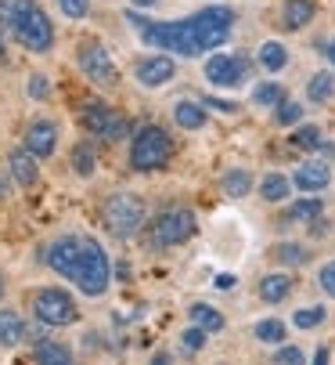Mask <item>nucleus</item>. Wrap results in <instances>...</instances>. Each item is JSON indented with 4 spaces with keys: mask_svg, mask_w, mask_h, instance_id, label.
I'll use <instances>...</instances> for the list:
<instances>
[{
    "mask_svg": "<svg viewBox=\"0 0 335 365\" xmlns=\"http://www.w3.org/2000/svg\"><path fill=\"white\" fill-rule=\"evenodd\" d=\"M249 188H252V174L249 170H231L228 178H223V195L228 199H242V195H249Z\"/></svg>",
    "mask_w": 335,
    "mask_h": 365,
    "instance_id": "obj_25",
    "label": "nucleus"
},
{
    "mask_svg": "<svg viewBox=\"0 0 335 365\" xmlns=\"http://www.w3.org/2000/svg\"><path fill=\"white\" fill-rule=\"evenodd\" d=\"M94 167H97L94 148H90L87 141H80V145L73 148V170H76L80 178H90V174H94Z\"/></svg>",
    "mask_w": 335,
    "mask_h": 365,
    "instance_id": "obj_26",
    "label": "nucleus"
},
{
    "mask_svg": "<svg viewBox=\"0 0 335 365\" xmlns=\"http://www.w3.org/2000/svg\"><path fill=\"white\" fill-rule=\"evenodd\" d=\"M36 365H76L73 351L58 340H36Z\"/></svg>",
    "mask_w": 335,
    "mask_h": 365,
    "instance_id": "obj_15",
    "label": "nucleus"
},
{
    "mask_svg": "<svg viewBox=\"0 0 335 365\" xmlns=\"http://www.w3.org/2000/svg\"><path fill=\"white\" fill-rule=\"evenodd\" d=\"M274 257L282 260V264H289V268L307 264V250H303L299 242H282V246H274Z\"/></svg>",
    "mask_w": 335,
    "mask_h": 365,
    "instance_id": "obj_29",
    "label": "nucleus"
},
{
    "mask_svg": "<svg viewBox=\"0 0 335 365\" xmlns=\"http://www.w3.org/2000/svg\"><path fill=\"white\" fill-rule=\"evenodd\" d=\"M274 365H303V351L299 347H282L274 354Z\"/></svg>",
    "mask_w": 335,
    "mask_h": 365,
    "instance_id": "obj_36",
    "label": "nucleus"
},
{
    "mask_svg": "<svg viewBox=\"0 0 335 365\" xmlns=\"http://www.w3.org/2000/svg\"><path fill=\"white\" fill-rule=\"evenodd\" d=\"M321 141H324V138H321V130H317V127H299V130L292 134V145H296V148H303V152H317V148H321Z\"/></svg>",
    "mask_w": 335,
    "mask_h": 365,
    "instance_id": "obj_32",
    "label": "nucleus"
},
{
    "mask_svg": "<svg viewBox=\"0 0 335 365\" xmlns=\"http://www.w3.org/2000/svg\"><path fill=\"white\" fill-rule=\"evenodd\" d=\"M314 365H328V347H317V354H314Z\"/></svg>",
    "mask_w": 335,
    "mask_h": 365,
    "instance_id": "obj_42",
    "label": "nucleus"
},
{
    "mask_svg": "<svg viewBox=\"0 0 335 365\" xmlns=\"http://www.w3.org/2000/svg\"><path fill=\"white\" fill-rule=\"evenodd\" d=\"M206 336H209L206 329H198V326H191V329H188V333L181 336V347H184L188 354H195V351H202V344H206Z\"/></svg>",
    "mask_w": 335,
    "mask_h": 365,
    "instance_id": "obj_35",
    "label": "nucleus"
},
{
    "mask_svg": "<svg viewBox=\"0 0 335 365\" xmlns=\"http://www.w3.org/2000/svg\"><path fill=\"white\" fill-rule=\"evenodd\" d=\"M188 315H191V322H195L198 329H206V333H220V329H223V315H220L216 307H209V304H195Z\"/></svg>",
    "mask_w": 335,
    "mask_h": 365,
    "instance_id": "obj_22",
    "label": "nucleus"
},
{
    "mask_svg": "<svg viewBox=\"0 0 335 365\" xmlns=\"http://www.w3.org/2000/svg\"><path fill=\"white\" fill-rule=\"evenodd\" d=\"M134 4H137V8H155L159 0H134Z\"/></svg>",
    "mask_w": 335,
    "mask_h": 365,
    "instance_id": "obj_44",
    "label": "nucleus"
},
{
    "mask_svg": "<svg viewBox=\"0 0 335 365\" xmlns=\"http://www.w3.org/2000/svg\"><path fill=\"white\" fill-rule=\"evenodd\" d=\"M0 293H4V275H0Z\"/></svg>",
    "mask_w": 335,
    "mask_h": 365,
    "instance_id": "obj_47",
    "label": "nucleus"
},
{
    "mask_svg": "<svg viewBox=\"0 0 335 365\" xmlns=\"http://www.w3.org/2000/svg\"><path fill=\"white\" fill-rule=\"evenodd\" d=\"M0 55H4V33H0Z\"/></svg>",
    "mask_w": 335,
    "mask_h": 365,
    "instance_id": "obj_46",
    "label": "nucleus"
},
{
    "mask_svg": "<svg viewBox=\"0 0 335 365\" xmlns=\"http://www.w3.org/2000/svg\"><path fill=\"white\" fill-rule=\"evenodd\" d=\"M252 101H256V106H263V109H274V106H282V101H285V91L277 87V83H260L252 91Z\"/></svg>",
    "mask_w": 335,
    "mask_h": 365,
    "instance_id": "obj_28",
    "label": "nucleus"
},
{
    "mask_svg": "<svg viewBox=\"0 0 335 365\" xmlns=\"http://www.w3.org/2000/svg\"><path fill=\"white\" fill-rule=\"evenodd\" d=\"M26 148L36 155V160H47V155L58 148V127L50 120H33L26 130Z\"/></svg>",
    "mask_w": 335,
    "mask_h": 365,
    "instance_id": "obj_12",
    "label": "nucleus"
},
{
    "mask_svg": "<svg viewBox=\"0 0 335 365\" xmlns=\"http://www.w3.org/2000/svg\"><path fill=\"white\" fill-rule=\"evenodd\" d=\"M235 286V275H216V289H231Z\"/></svg>",
    "mask_w": 335,
    "mask_h": 365,
    "instance_id": "obj_41",
    "label": "nucleus"
},
{
    "mask_svg": "<svg viewBox=\"0 0 335 365\" xmlns=\"http://www.w3.org/2000/svg\"><path fill=\"white\" fill-rule=\"evenodd\" d=\"M331 94H335V76H331V73L310 76V83H307V98H310V101H328Z\"/></svg>",
    "mask_w": 335,
    "mask_h": 365,
    "instance_id": "obj_27",
    "label": "nucleus"
},
{
    "mask_svg": "<svg viewBox=\"0 0 335 365\" xmlns=\"http://www.w3.org/2000/svg\"><path fill=\"white\" fill-rule=\"evenodd\" d=\"M321 322H324V307H303V311H296V315H292V326L296 329H314Z\"/></svg>",
    "mask_w": 335,
    "mask_h": 365,
    "instance_id": "obj_33",
    "label": "nucleus"
},
{
    "mask_svg": "<svg viewBox=\"0 0 335 365\" xmlns=\"http://www.w3.org/2000/svg\"><path fill=\"white\" fill-rule=\"evenodd\" d=\"M108 116H112V109L108 106H83V113H80V123L87 127V134H94V138H101L105 134V123H108Z\"/></svg>",
    "mask_w": 335,
    "mask_h": 365,
    "instance_id": "obj_20",
    "label": "nucleus"
},
{
    "mask_svg": "<svg viewBox=\"0 0 335 365\" xmlns=\"http://www.w3.org/2000/svg\"><path fill=\"white\" fill-rule=\"evenodd\" d=\"M0 19L11 26L22 47H29L33 55H43L54 43V26L47 15L36 8V0H0Z\"/></svg>",
    "mask_w": 335,
    "mask_h": 365,
    "instance_id": "obj_2",
    "label": "nucleus"
},
{
    "mask_svg": "<svg viewBox=\"0 0 335 365\" xmlns=\"http://www.w3.org/2000/svg\"><path fill=\"white\" fill-rule=\"evenodd\" d=\"M80 257H83V239L80 235H62V239H54L50 250H47V264L65 275V279H76L80 272Z\"/></svg>",
    "mask_w": 335,
    "mask_h": 365,
    "instance_id": "obj_9",
    "label": "nucleus"
},
{
    "mask_svg": "<svg viewBox=\"0 0 335 365\" xmlns=\"http://www.w3.org/2000/svg\"><path fill=\"white\" fill-rule=\"evenodd\" d=\"M8 167H11V178H15V181H18L22 188L36 185V178H40L36 155H33L29 148H15V152H11V160H8Z\"/></svg>",
    "mask_w": 335,
    "mask_h": 365,
    "instance_id": "obj_13",
    "label": "nucleus"
},
{
    "mask_svg": "<svg viewBox=\"0 0 335 365\" xmlns=\"http://www.w3.org/2000/svg\"><path fill=\"white\" fill-rule=\"evenodd\" d=\"M282 127H292V123H299L303 120V106L299 101H282V106H277V116H274Z\"/></svg>",
    "mask_w": 335,
    "mask_h": 365,
    "instance_id": "obj_34",
    "label": "nucleus"
},
{
    "mask_svg": "<svg viewBox=\"0 0 335 365\" xmlns=\"http://www.w3.org/2000/svg\"><path fill=\"white\" fill-rule=\"evenodd\" d=\"M256 340H263V344H282V340H285V326L277 322V319H263V322H256Z\"/></svg>",
    "mask_w": 335,
    "mask_h": 365,
    "instance_id": "obj_30",
    "label": "nucleus"
},
{
    "mask_svg": "<svg viewBox=\"0 0 335 365\" xmlns=\"http://www.w3.org/2000/svg\"><path fill=\"white\" fill-rule=\"evenodd\" d=\"M101 225L116 235V239H130L141 232L144 225V202L134 192H112L101 202Z\"/></svg>",
    "mask_w": 335,
    "mask_h": 365,
    "instance_id": "obj_3",
    "label": "nucleus"
},
{
    "mask_svg": "<svg viewBox=\"0 0 335 365\" xmlns=\"http://www.w3.org/2000/svg\"><path fill=\"white\" fill-rule=\"evenodd\" d=\"M127 22L148 47L177 51L181 58H198L202 51H213L231 36L235 11L231 8H202L198 15H191L184 22H151L141 11H127Z\"/></svg>",
    "mask_w": 335,
    "mask_h": 365,
    "instance_id": "obj_1",
    "label": "nucleus"
},
{
    "mask_svg": "<svg viewBox=\"0 0 335 365\" xmlns=\"http://www.w3.org/2000/svg\"><path fill=\"white\" fill-rule=\"evenodd\" d=\"M174 73H177V66H174V58H166V55L141 58L137 69H134V76H137L141 87H162V83L174 80Z\"/></svg>",
    "mask_w": 335,
    "mask_h": 365,
    "instance_id": "obj_11",
    "label": "nucleus"
},
{
    "mask_svg": "<svg viewBox=\"0 0 335 365\" xmlns=\"http://www.w3.org/2000/svg\"><path fill=\"white\" fill-rule=\"evenodd\" d=\"M174 155V138L166 134L162 127H141L134 134V145H130V167L148 174V170H162Z\"/></svg>",
    "mask_w": 335,
    "mask_h": 365,
    "instance_id": "obj_4",
    "label": "nucleus"
},
{
    "mask_svg": "<svg viewBox=\"0 0 335 365\" xmlns=\"http://www.w3.org/2000/svg\"><path fill=\"white\" fill-rule=\"evenodd\" d=\"M289 293H292V279L289 275H267L260 282V300H267V304H282Z\"/></svg>",
    "mask_w": 335,
    "mask_h": 365,
    "instance_id": "obj_16",
    "label": "nucleus"
},
{
    "mask_svg": "<svg viewBox=\"0 0 335 365\" xmlns=\"http://www.w3.org/2000/svg\"><path fill=\"white\" fill-rule=\"evenodd\" d=\"M206 106H209V109H220V113H235V109H238L235 101H216V98H209Z\"/></svg>",
    "mask_w": 335,
    "mask_h": 365,
    "instance_id": "obj_40",
    "label": "nucleus"
},
{
    "mask_svg": "<svg viewBox=\"0 0 335 365\" xmlns=\"http://www.w3.org/2000/svg\"><path fill=\"white\" fill-rule=\"evenodd\" d=\"M324 55H328V62H335V40L328 43V51H324Z\"/></svg>",
    "mask_w": 335,
    "mask_h": 365,
    "instance_id": "obj_45",
    "label": "nucleus"
},
{
    "mask_svg": "<svg viewBox=\"0 0 335 365\" xmlns=\"http://www.w3.org/2000/svg\"><path fill=\"white\" fill-rule=\"evenodd\" d=\"M58 4H62V11H65L69 19H83V15H87V8H90L87 0H58Z\"/></svg>",
    "mask_w": 335,
    "mask_h": 365,
    "instance_id": "obj_38",
    "label": "nucleus"
},
{
    "mask_svg": "<svg viewBox=\"0 0 335 365\" xmlns=\"http://www.w3.org/2000/svg\"><path fill=\"white\" fill-rule=\"evenodd\" d=\"M289 178H282V174H267L263 181H260V195L267 199V202H282L285 195H289Z\"/></svg>",
    "mask_w": 335,
    "mask_h": 365,
    "instance_id": "obj_24",
    "label": "nucleus"
},
{
    "mask_svg": "<svg viewBox=\"0 0 335 365\" xmlns=\"http://www.w3.org/2000/svg\"><path fill=\"white\" fill-rule=\"evenodd\" d=\"M195 235V214L177 206V210H166L159 214V221L151 225V239L155 246H181Z\"/></svg>",
    "mask_w": 335,
    "mask_h": 365,
    "instance_id": "obj_8",
    "label": "nucleus"
},
{
    "mask_svg": "<svg viewBox=\"0 0 335 365\" xmlns=\"http://www.w3.org/2000/svg\"><path fill=\"white\" fill-rule=\"evenodd\" d=\"M22 333H26V326L15 311H8V307L0 311V347H15L22 340Z\"/></svg>",
    "mask_w": 335,
    "mask_h": 365,
    "instance_id": "obj_19",
    "label": "nucleus"
},
{
    "mask_svg": "<svg viewBox=\"0 0 335 365\" xmlns=\"http://www.w3.org/2000/svg\"><path fill=\"white\" fill-rule=\"evenodd\" d=\"M76 62H80L83 76H87L90 83H97V87H116V83H119V69H116V62L108 58V51H105L97 40L80 43Z\"/></svg>",
    "mask_w": 335,
    "mask_h": 365,
    "instance_id": "obj_7",
    "label": "nucleus"
},
{
    "mask_svg": "<svg viewBox=\"0 0 335 365\" xmlns=\"http://www.w3.org/2000/svg\"><path fill=\"white\" fill-rule=\"evenodd\" d=\"M33 311H36V319L43 326H73L80 319V307L76 300L58 289V286H47V289H36L33 293Z\"/></svg>",
    "mask_w": 335,
    "mask_h": 365,
    "instance_id": "obj_5",
    "label": "nucleus"
},
{
    "mask_svg": "<svg viewBox=\"0 0 335 365\" xmlns=\"http://www.w3.org/2000/svg\"><path fill=\"white\" fill-rule=\"evenodd\" d=\"M249 73V62L245 58H235V55H213L206 62V80L213 87H238Z\"/></svg>",
    "mask_w": 335,
    "mask_h": 365,
    "instance_id": "obj_10",
    "label": "nucleus"
},
{
    "mask_svg": "<svg viewBox=\"0 0 335 365\" xmlns=\"http://www.w3.org/2000/svg\"><path fill=\"white\" fill-rule=\"evenodd\" d=\"M321 199H299V202H292L289 206V214H285V225L289 221H296V225H303V221H317L321 217Z\"/></svg>",
    "mask_w": 335,
    "mask_h": 365,
    "instance_id": "obj_23",
    "label": "nucleus"
},
{
    "mask_svg": "<svg viewBox=\"0 0 335 365\" xmlns=\"http://www.w3.org/2000/svg\"><path fill=\"white\" fill-rule=\"evenodd\" d=\"M260 66L267 69V73H277V69H285L289 66V51L277 43V40H267L263 47H260Z\"/></svg>",
    "mask_w": 335,
    "mask_h": 365,
    "instance_id": "obj_21",
    "label": "nucleus"
},
{
    "mask_svg": "<svg viewBox=\"0 0 335 365\" xmlns=\"http://www.w3.org/2000/svg\"><path fill=\"white\" fill-rule=\"evenodd\" d=\"M328 181H331V170L324 163H303L292 178V185L303 192H321V188H328Z\"/></svg>",
    "mask_w": 335,
    "mask_h": 365,
    "instance_id": "obj_14",
    "label": "nucleus"
},
{
    "mask_svg": "<svg viewBox=\"0 0 335 365\" xmlns=\"http://www.w3.org/2000/svg\"><path fill=\"white\" fill-rule=\"evenodd\" d=\"M127 134H130V120H127V116H119L116 109H112V116H108V123H105V134H101V138H105V141H123Z\"/></svg>",
    "mask_w": 335,
    "mask_h": 365,
    "instance_id": "obj_31",
    "label": "nucleus"
},
{
    "mask_svg": "<svg viewBox=\"0 0 335 365\" xmlns=\"http://www.w3.org/2000/svg\"><path fill=\"white\" fill-rule=\"evenodd\" d=\"M317 282H321V289H324L328 297H335V260H328V264L321 268V275H317Z\"/></svg>",
    "mask_w": 335,
    "mask_h": 365,
    "instance_id": "obj_37",
    "label": "nucleus"
},
{
    "mask_svg": "<svg viewBox=\"0 0 335 365\" xmlns=\"http://www.w3.org/2000/svg\"><path fill=\"white\" fill-rule=\"evenodd\" d=\"M151 365H170V354H155V358H151Z\"/></svg>",
    "mask_w": 335,
    "mask_h": 365,
    "instance_id": "obj_43",
    "label": "nucleus"
},
{
    "mask_svg": "<svg viewBox=\"0 0 335 365\" xmlns=\"http://www.w3.org/2000/svg\"><path fill=\"white\" fill-rule=\"evenodd\" d=\"M87 297H101L105 289H108V257H105V250H101V242L97 239H83V257H80V272H76V279H73Z\"/></svg>",
    "mask_w": 335,
    "mask_h": 365,
    "instance_id": "obj_6",
    "label": "nucleus"
},
{
    "mask_svg": "<svg viewBox=\"0 0 335 365\" xmlns=\"http://www.w3.org/2000/svg\"><path fill=\"white\" fill-rule=\"evenodd\" d=\"M26 91H29V98H43L47 94V76H33Z\"/></svg>",
    "mask_w": 335,
    "mask_h": 365,
    "instance_id": "obj_39",
    "label": "nucleus"
},
{
    "mask_svg": "<svg viewBox=\"0 0 335 365\" xmlns=\"http://www.w3.org/2000/svg\"><path fill=\"white\" fill-rule=\"evenodd\" d=\"M285 29H303L307 22H314V0H289L285 4V15H282Z\"/></svg>",
    "mask_w": 335,
    "mask_h": 365,
    "instance_id": "obj_17",
    "label": "nucleus"
},
{
    "mask_svg": "<svg viewBox=\"0 0 335 365\" xmlns=\"http://www.w3.org/2000/svg\"><path fill=\"white\" fill-rule=\"evenodd\" d=\"M174 120L184 130H198V127H206V109L195 106V101H177V106H174Z\"/></svg>",
    "mask_w": 335,
    "mask_h": 365,
    "instance_id": "obj_18",
    "label": "nucleus"
}]
</instances>
